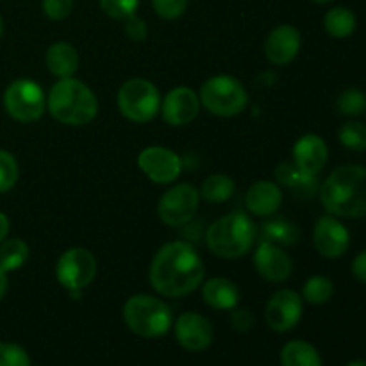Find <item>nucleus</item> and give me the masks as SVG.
<instances>
[{
  "mask_svg": "<svg viewBox=\"0 0 366 366\" xmlns=\"http://www.w3.org/2000/svg\"><path fill=\"white\" fill-rule=\"evenodd\" d=\"M204 275L206 268L195 247L186 242H172L161 247L154 256L149 281L159 295L181 299L202 285Z\"/></svg>",
  "mask_w": 366,
  "mask_h": 366,
  "instance_id": "1",
  "label": "nucleus"
},
{
  "mask_svg": "<svg viewBox=\"0 0 366 366\" xmlns=\"http://www.w3.org/2000/svg\"><path fill=\"white\" fill-rule=\"evenodd\" d=\"M325 209L335 217H366V168L343 164L332 170L318 188Z\"/></svg>",
  "mask_w": 366,
  "mask_h": 366,
  "instance_id": "2",
  "label": "nucleus"
},
{
  "mask_svg": "<svg viewBox=\"0 0 366 366\" xmlns=\"http://www.w3.org/2000/svg\"><path fill=\"white\" fill-rule=\"evenodd\" d=\"M46 109L59 124L79 127L95 120L99 100L93 89L79 79H59L46 97Z\"/></svg>",
  "mask_w": 366,
  "mask_h": 366,
  "instance_id": "3",
  "label": "nucleus"
},
{
  "mask_svg": "<svg viewBox=\"0 0 366 366\" xmlns=\"http://www.w3.org/2000/svg\"><path fill=\"white\" fill-rule=\"evenodd\" d=\"M256 242V224L242 211L218 218L207 227L206 245L217 257L238 259L252 250Z\"/></svg>",
  "mask_w": 366,
  "mask_h": 366,
  "instance_id": "4",
  "label": "nucleus"
},
{
  "mask_svg": "<svg viewBox=\"0 0 366 366\" xmlns=\"http://www.w3.org/2000/svg\"><path fill=\"white\" fill-rule=\"evenodd\" d=\"M124 322L139 338H161L172 327V310L157 297L132 295L124 306Z\"/></svg>",
  "mask_w": 366,
  "mask_h": 366,
  "instance_id": "5",
  "label": "nucleus"
},
{
  "mask_svg": "<svg viewBox=\"0 0 366 366\" xmlns=\"http://www.w3.org/2000/svg\"><path fill=\"white\" fill-rule=\"evenodd\" d=\"M199 99L211 114L222 118L243 113L249 102L245 86L232 75H214L207 79L200 88Z\"/></svg>",
  "mask_w": 366,
  "mask_h": 366,
  "instance_id": "6",
  "label": "nucleus"
},
{
  "mask_svg": "<svg viewBox=\"0 0 366 366\" xmlns=\"http://www.w3.org/2000/svg\"><path fill=\"white\" fill-rule=\"evenodd\" d=\"M117 104L122 117L136 124H147L161 111L159 89L147 79H129L118 89Z\"/></svg>",
  "mask_w": 366,
  "mask_h": 366,
  "instance_id": "7",
  "label": "nucleus"
},
{
  "mask_svg": "<svg viewBox=\"0 0 366 366\" xmlns=\"http://www.w3.org/2000/svg\"><path fill=\"white\" fill-rule=\"evenodd\" d=\"M4 107L7 114L21 124L39 120L46 109V97L41 86L31 79H16L4 93Z\"/></svg>",
  "mask_w": 366,
  "mask_h": 366,
  "instance_id": "8",
  "label": "nucleus"
},
{
  "mask_svg": "<svg viewBox=\"0 0 366 366\" xmlns=\"http://www.w3.org/2000/svg\"><path fill=\"white\" fill-rule=\"evenodd\" d=\"M97 259L88 249L74 247L61 254L56 264L57 282L66 292L88 288L97 277Z\"/></svg>",
  "mask_w": 366,
  "mask_h": 366,
  "instance_id": "9",
  "label": "nucleus"
},
{
  "mask_svg": "<svg viewBox=\"0 0 366 366\" xmlns=\"http://www.w3.org/2000/svg\"><path fill=\"white\" fill-rule=\"evenodd\" d=\"M199 202V189L188 182H181V184L172 186V188H168V192L163 193L159 204H157V214L164 225L181 227L195 217Z\"/></svg>",
  "mask_w": 366,
  "mask_h": 366,
  "instance_id": "10",
  "label": "nucleus"
},
{
  "mask_svg": "<svg viewBox=\"0 0 366 366\" xmlns=\"http://www.w3.org/2000/svg\"><path fill=\"white\" fill-rule=\"evenodd\" d=\"M138 168L156 184H172L181 175V157L167 147H147L138 156Z\"/></svg>",
  "mask_w": 366,
  "mask_h": 366,
  "instance_id": "11",
  "label": "nucleus"
},
{
  "mask_svg": "<svg viewBox=\"0 0 366 366\" xmlns=\"http://www.w3.org/2000/svg\"><path fill=\"white\" fill-rule=\"evenodd\" d=\"M302 317V297L293 290H279L268 300L264 318L275 332H288Z\"/></svg>",
  "mask_w": 366,
  "mask_h": 366,
  "instance_id": "12",
  "label": "nucleus"
},
{
  "mask_svg": "<svg viewBox=\"0 0 366 366\" xmlns=\"http://www.w3.org/2000/svg\"><path fill=\"white\" fill-rule=\"evenodd\" d=\"M200 99L192 88L179 86L174 88L164 100H161V114L163 120L172 127H182L188 125L199 117Z\"/></svg>",
  "mask_w": 366,
  "mask_h": 366,
  "instance_id": "13",
  "label": "nucleus"
},
{
  "mask_svg": "<svg viewBox=\"0 0 366 366\" xmlns=\"http://www.w3.org/2000/svg\"><path fill=\"white\" fill-rule=\"evenodd\" d=\"M175 338L182 349L200 352L213 343V325L199 313H182L175 322Z\"/></svg>",
  "mask_w": 366,
  "mask_h": 366,
  "instance_id": "14",
  "label": "nucleus"
},
{
  "mask_svg": "<svg viewBox=\"0 0 366 366\" xmlns=\"http://www.w3.org/2000/svg\"><path fill=\"white\" fill-rule=\"evenodd\" d=\"M313 242L318 252L329 259L342 257L350 243V234L345 225L335 217H322L315 225Z\"/></svg>",
  "mask_w": 366,
  "mask_h": 366,
  "instance_id": "15",
  "label": "nucleus"
},
{
  "mask_svg": "<svg viewBox=\"0 0 366 366\" xmlns=\"http://www.w3.org/2000/svg\"><path fill=\"white\" fill-rule=\"evenodd\" d=\"M254 264L261 277L270 282H282L292 275L293 263L288 254L279 245L270 242H261L254 252Z\"/></svg>",
  "mask_w": 366,
  "mask_h": 366,
  "instance_id": "16",
  "label": "nucleus"
},
{
  "mask_svg": "<svg viewBox=\"0 0 366 366\" xmlns=\"http://www.w3.org/2000/svg\"><path fill=\"white\" fill-rule=\"evenodd\" d=\"M300 50L299 29L290 24L277 25L264 39V56L274 64H288Z\"/></svg>",
  "mask_w": 366,
  "mask_h": 366,
  "instance_id": "17",
  "label": "nucleus"
},
{
  "mask_svg": "<svg viewBox=\"0 0 366 366\" xmlns=\"http://www.w3.org/2000/svg\"><path fill=\"white\" fill-rule=\"evenodd\" d=\"M329 157L327 143L318 134H304L293 145V164L306 175H318Z\"/></svg>",
  "mask_w": 366,
  "mask_h": 366,
  "instance_id": "18",
  "label": "nucleus"
},
{
  "mask_svg": "<svg viewBox=\"0 0 366 366\" xmlns=\"http://www.w3.org/2000/svg\"><path fill=\"white\" fill-rule=\"evenodd\" d=\"M282 192L279 184L270 181H257L245 195V206L256 217H270L281 207Z\"/></svg>",
  "mask_w": 366,
  "mask_h": 366,
  "instance_id": "19",
  "label": "nucleus"
},
{
  "mask_svg": "<svg viewBox=\"0 0 366 366\" xmlns=\"http://www.w3.org/2000/svg\"><path fill=\"white\" fill-rule=\"evenodd\" d=\"M202 299L213 310H234L239 302V290L231 279L213 277L204 285Z\"/></svg>",
  "mask_w": 366,
  "mask_h": 366,
  "instance_id": "20",
  "label": "nucleus"
},
{
  "mask_svg": "<svg viewBox=\"0 0 366 366\" xmlns=\"http://www.w3.org/2000/svg\"><path fill=\"white\" fill-rule=\"evenodd\" d=\"M46 68L57 79L74 77L79 68V52L74 45L66 41L52 43L45 56Z\"/></svg>",
  "mask_w": 366,
  "mask_h": 366,
  "instance_id": "21",
  "label": "nucleus"
},
{
  "mask_svg": "<svg viewBox=\"0 0 366 366\" xmlns=\"http://www.w3.org/2000/svg\"><path fill=\"white\" fill-rule=\"evenodd\" d=\"M275 179L279 184L293 189L300 197H311L317 193V175H306L293 163H279L275 168Z\"/></svg>",
  "mask_w": 366,
  "mask_h": 366,
  "instance_id": "22",
  "label": "nucleus"
},
{
  "mask_svg": "<svg viewBox=\"0 0 366 366\" xmlns=\"http://www.w3.org/2000/svg\"><path fill=\"white\" fill-rule=\"evenodd\" d=\"M281 366H322V357L311 343L293 340L282 347Z\"/></svg>",
  "mask_w": 366,
  "mask_h": 366,
  "instance_id": "23",
  "label": "nucleus"
},
{
  "mask_svg": "<svg viewBox=\"0 0 366 366\" xmlns=\"http://www.w3.org/2000/svg\"><path fill=\"white\" fill-rule=\"evenodd\" d=\"M356 14L349 9V7H332L331 11H327L324 18V27L327 31L329 36L336 39L349 38L354 31H356Z\"/></svg>",
  "mask_w": 366,
  "mask_h": 366,
  "instance_id": "24",
  "label": "nucleus"
},
{
  "mask_svg": "<svg viewBox=\"0 0 366 366\" xmlns=\"http://www.w3.org/2000/svg\"><path fill=\"white\" fill-rule=\"evenodd\" d=\"M29 259V245L20 238L4 239L0 243V268L9 272H16L27 263Z\"/></svg>",
  "mask_w": 366,
  "mask_h": 366,
  "instance_id": "25",
  "label": "nucleus"
},
{
  "mask_svg": "<svg viewBox=\"0 0 366 366\" xmlns=\"http://www.w3.org/2000/svg\"><path fill=\"white\" fill-rule=\"evenodd\" d=\"M236 192V184L229 175L213 174L206 177L200 188V197L211 204H222L231 199Z\"/></svg>",
  "mask_w": 366,
  "mask_h": 366,
  "instance_id": "26",
  "label": "nucleus"
},
{
  "mask_svg": "<svg viewBox=\"0 0 366 366\" xmlns=\"http://www.w3.org/2000/svg\"><path fill=\"white\" fill-rule=\"evenodd\" d=\"M300 231L293 222L286 218L270 220L263 225V239L279 247H288L299 242Z\"/></svg>",
  "mask_w": 366,
  "mask_h": 366,
  "instance_id": "27",
  "label": "nucleus"
},
{
  "mask_svg": "<svg viewBox=\"0 0 366 366\" xmlns=\"http://www.w3.org/2000/svg\"><path fill=\"white\" fill-rule=\"evenodd\" d=\"M332 293H335V285H332L331 279L324 277V275H313V277L307 279L302 288L304 299L315 306L329 302Z\"/></svg>",
  "mask_w": 366,
  "mask_h": 366,
  "instance_id": "28",
  "label": "nucleus"
},
{
  "mask_svg": "<svg viewBox=\"0 0 366 366\" xmlns=\"http://www.w3.org/2000/svg\"><path fill=\"white\" fill-rule=\"evenodd\" d=\"M340 142L350 150L363 152L366 150V125L361 122H347L340 129Z\"/></svg>",
  "mask_w": 366,
  "mask_h": 366,
  "instance_id": "29",
  "label": "nucleus"
},
{
  "mask_svg": "<svg viewBox=\"0 0 366 366\" xmlns=\"http://www.w3.org/2000/svg\"><path fill=\"white\" fill-rule=\"evenodd\" d=\"M18 163L14 156L7 150H0V193H6L14 188L18 182Z\"/></svg>",
  "mask_w": 366,
  "mask_h": 366,
  "instance_id": "30",
  "label": "nucleus"
},
{
  "mask_svg": "<svg viewBox=\"0 0 366 366\" xmlns=\"http://www.w3.org/2000/svg\"><path fill=\"white\" fill-rule=\"evenodd\" d=\"M338 109L347 117H360L366 111V95L361 89H347L340 95Z\"/></svg>",
  "mask_w": 366,
  "mask_h": 366,
  "instance_id": "31",
  "label": "nucleus"
},
{
  "mask_svg": "<svg viewBox=\"0 0 366 366\" xmlns=\"http://www.w3.org/2000/svg\"><path fill=\"white\" fill-rule=\"evenodd\" d=\"M100 9L113 20H127L129 16L136 14L139 0H99Z\"/></svg>",
  "mask_w": 366,
  "mask_h": 366,
  "instance_id": "32",
  "label": "nucleus"
},
{
  "mask_svg": "<svg viewBox=\"0 0 366 366\" xmlns=\"http://www.w3.org/2000/svg\"><path fill=\"white\" fill-rule=\"evenodd\" d=\"M0 366H31V360L16 343L0 342Z\"/></svg>",
  "mask_w": 366,
  "mask_h": 366,
  "instance_id": "33",
  "label": "nucleus"
},
{
  "mask_svg": "<svg viewBox=\"0 0 366 366\" xmlns=\"http://www.w3.org/2000/svg\"><path fill=\"white\" fill-rule=\"evenodd\" d=\"M152 7L163 20H175L188 7V0H152Z\"/></svg>",
  "mask_w": 366,
  "mask_h": 366,
  "instance_id": "34",
  "label": "nucleus"
},
{
  "mask_svg": "<svg viewBox=\"0 0 366 366\" xmlns=\"http://www.w3.org/2000/svg\"><path fill=\"white\" fill-rule=\"evenodd\" d=\"M43 13L50 20H64L74 9V0H43Z\"/></svg>",
  "mask_w": 366,
  "mask_h": 366,
  "instance_id": "35",
  "label": "nucleus"
},
{
  "mask_svg": "<svg viewBox=\"0 0 366 366\" xmlns=\"http://www.w3.org/2000/svg\"><path fill=\"white\" fill-rule=\"evenodd\" d=\"M124 24H125L124 32L131 41H136V43L145 41L147 36H149V27H147V21L143 20V18L132 14V16H129L127 20H124Z\"/></svg>",
  "mask_w": 366,
  "mask_h": 366,
  "instance_id": "36",
  "label": "nucleus"
},
{
  "mask_svg": "<svg viewBox=\"0 0 366 366\" xmlns=\"http://www.w3.org/2000/svg\"><path fill=\"white\" fill-rule=\"evenodd\" d=\"M231 324L236 331L247 332L254 324L252 315H250L247 310H236L234 307V311H232V315H231Z\"/></svg>",
  "mask_w": 366,
  "mask_h": 366,
  "instance_id": "37",
  "label": "nucleus"
},
{
  "mask_svg": "<svg viewBox=\"0 0 366 366\" xmlns=\"http://www.w3.org/2000/svg\"><path fill=\"white\" fill-rule=\"evenodd\" d=\"M352 274L357 281L365 282L366 285V250L365 252L357 254L356 259L352 261Z\"/></svg>",
  "mask_w": 366,
  "mask_h": 366,
  "instance_id": "38",
  "label": "nucleus"
},
{
  "mask_svg": "<svg viewBox=\"0 0 366 366\" xmlns=\"http://www.w3.org/2000/svg\"><path fill=\"white\" fill-rule=\"evenodd\" d=\"M7 234H9V218L0 213V243L7 238Z\"/></svg>",
  "mask_w": 366,
  "mask_h": 366,
  "instance_id": "39",
  "label": "nucleus"
},
{
  "mask_svg": "<svg viewBox=\"0 0 366 366\" xmlns=\"http://www.w3.org/2000/svg\"><path fill=\"white\" fill-rule=\"evenodd\" d=\"M7 293V272L0 268V300L6 297Z\"/></svg>",
  "mask_w": 366,
  "mask_h": 366,
  "instance_id": "40",
  "label": "nucleus"
},
{
  "mask_svg": "<svg viewBox=\"0 0 366 366\" xmlns=\"http://www.w3.org/2000/svg\"><path fill=\"white\" fill-rule=\"evenodd\" d=\"M347 366H366V361L357 360V361H352V363H349Z\"/></svg>",
  "mask_w": 366,
  "mask_h": 366,
  "instance_id": "41",
  "label": "nucleus"
},
{
  "mask_svg": "<svg viewBox=\"0 0 366 366\" xmlns=\"http://www.w3.org/2000/svg\"><path fill=\"white\" fill-rule=\"evenodd\" d=\"M2 32H4V20L2 16H0V38H2Z\"/></svg>",
  "mask_w": 366,
  "mask_h": 366,
  "instance_id": "42",
  "label": "nucleus"
},
{
  "mask_svg": "<svg viewBox=\"0 0 366 366\" xmlns=\"http://www.w3.org/2000/svg\"><path fill=\"white\" fill-rule=\"evenodd\" d=\"M313 2H317V4H329V2H332V0H313Z\"/></svg>",
  "mask_w": 366,
  "mask_h": 366,
  "instance_id": "43",
  "label": "nucleus"
}]
</instances>
